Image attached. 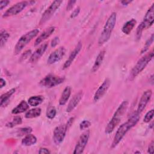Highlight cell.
Returning <instances> with one entry per match:
<instances>
[{"label": "cell", "instance_id": "cell-1", "mask_svg": "<svg viewBox=\"0 0 154 154\" xmlns=\"http://www.w3.org/2000/svg\"><path fill=\"white\" fill-rule=\"evenodd\" d=\"M139 119L140 114L136 111L133 114H132V116L129 117L126 122L120 126L114 137L111 144V148H114L117 146V144L120 142V141L126 135V134L137 123Z\"/></svg>", "mask_w": 154, "mask_h": 154}, {"label": "cell", "instance_id": "cell-2", "mask_svg": "<svg viewBox=\"0 0 154 154\" xmlns=\"http://www.w3.org/2000/svg\"><path fill=\"white\" fill-rule=\"evenodd\" d=\"M128 102L127 100H125L121 103L119 106L116 109L114 112L112 119L108 123L106 127L105 128V132L107 134L111 133L114 128L119 125L120 122L122 118L123 117L124 114L125 113L128 106Z\"/></svg>", "mask_w": 154, "mask_h": 154}, {"label": "cell", "instance_id": "cell-3", "mask_svg": "<svg viewBox=\"0 0 154 154\" xmlns=\"http://www.w3.org/2000/svg\"><path fill=\"white\" fill-rule=\"evenodd\" d=\"M116 19H117L116 13L112 12L108 18L103 26V30L99 37V40H98L99 45H103L105 43L108 42V40L109 39L111 33L116 25Z\"/></svg>", "mask_w": 154, "mask_h": 154}, {"label": "cell", "instance_id": "cell-4", "mask_svg": "<svg viewBox=\"0 0 154 154\" xmlns=\"http://www.w3.org/2000/svg\"><path fill=\"white\" fill-rule=\"evenodd\" d=\"M154 22V4L147 11L143 21L138 26L136 31V38L139 40L141 38L142 32L144 29L150 27Z\"/></svg>", "mask_w": 154, "mask_h": 154}, {"label": "cell", "instance_id": "cell-5", "mask_svg": "<svg viewBox=\"0 0 154 154\" xmlns=\"http://www.w3.org/2000/svg\"><path fill=\"white\" fill-rule=\"evenodd\" d=\"M153 57V50L150 52L147 53L144 56H143L137 62L136 64L132 68L130 73V78L131 79H134L137 75H138L146 67L149 63L152 60Z\"/></svg>", "mask_w": 154, "mask_h": 154}, {"label": "cell", "instance_id": "cell-6", "mask_svg": "<svg viewBox=\"0 0 154 154\" xmlns=\"http://www.w3.org/2000/svg\"><path fill=\"white\" fill-rule=\"evenodd\" d=\"M38 32L39 30L38 29H34L21 36L14 47V54L16 55L19 54L26 45L37 35Z\"/></svg>", "mask_w": 154, "mask_h": 154}, {"label": "cell", "instance_id": "cell-7", "mask_svg": "<svg viewBox=\"0 0 154 154\" xmlns=\"http://www.w3.org/2000/svg\"><path fill=\"white\" fill-rule=\"evenodd\" d=\"M64 80V77L58 76L53 74H48L40 80L39 84L42 87L52 88L63 83Z\"/></svg>", "mask_w": 154, "mask_h": 154}, {"label": "cell", "instance_id": "cell-8", "mask_svg": "<svg viewBox=\"0 0 154 154\" xmlns=\"http://www.w3.org/2000/svg\"><path fill=\"white\" fill-rule=\"evenodd\" d=\"M35 1H20L14 4L13 6L10 7L2 15V17H7L16 15L20 13L28 5L34 4Z\"/></svg>", "mask_w": 154, "mask_h": 154}, {"label": "cell", "instance_id": "cell-9", "mask_svg": "<svg viewBox=\"0 0 154 154\" xmlns=\"http://www.w3.org/2000/svg\"><path fill=\"white\" fill-rule=\"evenodd\" d=\"M63 1L61 0H55L52 2L50 6L44 11L43 13L40 20L39 22L40 25H42L49 20L52 16L54 15L55 12L58 10V8L61 5Z\"/></svg>", "mask_w": 154, "mask_h": 154}, {"label": "cell", "instance_id": "cell-10", "mask_svg": "<svg viewBox=\"0 0 154 154\" xmlns=\"http://www.w3.org/2000/svg\"><path fill=\"white\" fill-rule=\"evenodd\" d=\"M89 137H90V131L88 130L85 131L81 135L75 146V147L73 151L74 154H79V153H82L84 152V150L88 143Z\"/></svg>", "mask_w": 154, "mask_h": 154}, {"label": "cell", "instance_id": "cell-11", "mask_svg": "<svg viewBox=\"0 0 154 154\" xmlns=\"http://www.w3.org/2000/svg\"><path fill=\"white\" fill-rule=\"evenodd\" d=\"M67 129L66 125H60L54 129L53 140L55 144L59 145L63 141Z\"/></svg>", "mask_w": 154, "mask_h": 154}, {"label": "cell", "instance_id": "cell-12", "mask_svg": "<svg viewBox=\"0 0 154 154\" xmlns=\"http://www.w3.org/2000/svg\"><path fill=\"white\" fill-rule=\"evenodd\" d=\"M66 48L64 46H61L54 52H52L49 56L47 62L49 64H53L59 61L65 55Z\"/></svg>", "mask_w": 154, "mask_h": 154}, {"label": "cell", "instance_id": "cell-13", "mask_svg": "<svg viewBox=\"0 0 154 154\" xmlns=\"http://www.w3.org/2000/svg\"><path fill=\"white\" fill-rule=\"evenodd\" d=\"M110 84H111V81L108 78H106L104 80L103 83L96 90L94 95L93 100L94 102H97L104 96V94L106 93L107 90H108L110 86Z\"/></svg>", "mask_w": 154, "mask_h": 154}, {"label": "cell", "instance_id": "cell-14", "mask_svg": "<svg viewBox=\"0 0 154 154\" xmlns=\"http://www.w3.org/2000/svg\"><path fill=\"white\" fill-rule=\"evenodd\" d=\"M152 95V90H147L143 93L140 99V102L138 103V108L137 110V112H138L139 114L141 113L146 108L147 104L148 103L149 101L150 100L151 97Z\"/></svg>", "mask_w": 154, "mask_h": 154}, {"label": "cell", "instance_id": "cell-15", "mask_svg": "<svg viewBox=\"0 0 154 154\" xmlns=\"http://www.w3.org/2000/svg\"><path fill=\"white\" fill-rule=\"evenodd\" d=\"M82 47V44L81 42H79L78 43V44L76 45V46H75V48H74V49L70 54L68 59L65 61L64 64H63V69H67L68 67H69V66L72 64L73 60L76 58V55L78 54V53L81 50Z\"/></svg>", "mask_w": 154, "mask_h": 154}, {"label": "cell", "instance_id": "cell-16", "mask_svg": "<svg viewBox=\"0 0 154 154\" xmlns=\"http://www.w3.org/2000/svg\"><path fill=\"white\" fill-rule=\"evenodd\" d=\"M48 48V43H45L42 44V45L40 46L38 48H37L34 53H32L29 58V61L31 63H34L37 62L40 58L44 54L45 51H46Z\"/></svg>", "mask_w": 154, "mask_h": 154}, {"label": "cell", "instance_id": "cell-17", "mask_svg": "<svg viewBox=\"0 0 154 154\" xmlns=\"http://www.w3.org/2000/svg\"><path fill=\"white\" fill-rule=\"evenodd\" d=\"M82 96H83L82 91H79L78 93H76L70 100L67 105V107L66 108V112H70L72 111H73L79 103L80 100L82 97Z\"/></svg>", "mask_w": 154, "mask_h": 154}, {"label": "cell", "instance_id": "cell-18", "mask_svg": "<svg viewBox=\"0 0 154 154\" xmlns=\"http://www.w3.org/2000/svg\"><path fill=\"white\" fill-rule=\"evenodd\" d=\"M55 29V26H50L48 28H46L35 40L34 43V46L38 45L40 43L43 42L45 40L49 37L51 34L54 32Z\"/></svg>", "mask_w": 154, "mask_h": 154}, {"label": "cell", "instance_id": "cell-19", "mask_svg": "<svg viewBox=\"0 0 154 154\" xmlns=\"http://www.w3.org/2000/svg\"><path fill=\"white\" fill-rule=\"evenodd\" d=\"M105 55V50H102L99 53V54L97 55V57L95 60L94 64L91 67V72L94 73L99 69V67H100V66H101V64H102V63L103 61Z\"/></svg>", "mask_w": 154, "mask_h": 154}, {"label": "cell", "instance_id": "cell-20", "mask_svg": "<svg viewBox=\"0 0 154 154\" xmlns=\"http://www.w3.org/2000/svg\"><path fill=\"white\" fill-rule=\"evenodd\" d=\"M72 91V88L70 86H67L63 90L61 97L59 99V104L60 105H64L68 101Z\"/></svg>", "mask_w": 154, "mask_h": 154}, {"label": "cell", "instance_id": "cell-21", "mask_svg": "<svg viewBox=\"0 0 154 154\" xmlns=\"http://www.w3.org/2000/svg\"><path fill=\"white\" fill-rule=\"evenodd\" d=\"M29 104L25 100H22L15 108H14L11 113L13 114H18L26 111L29 108Z\"/></svg>", "mask_w": 154, "mask_h": 154}, {"label": "cell", "instance_id": "cell-22", "mask_svg": "<svg viewBox=\"0 0 154 154\" xmlns=\"http://www.w3.org/2000/svg\"><path fill=\"white\" fill-rule=\"evenodd\" d=\"M137 20L134 19H131V20L127 21L122 26V32L126 35H129L133 29V28H134V26H135Z\"/></svg>", "mask_w": 154, "mask_h": 154}, {"label": "cell", "instance_id": "cell-23", "mask_svg": "<svg viewBox=\"0 0 154 154\" xmlns=\"http://www.w3.org/2000/svg\"><path fill=\"white\" fill-rule=\"evenodd\" d=\"M37 142V138L35 135L29 134L26 135V136L22 140V144L23 146H30L34 144H35Z\"/></svg>", "mask_w": 154, "mask_h": 154}, {"label": "cell", "instance_id": "cell-24", "mask_svg": "<svg viewBox=\"0 0 154 154\" xmlns=\"http://www.w3.org/2000/svg\"><path fill=\"white\" fill-rule=\"evenodd\" d=\"M44 100V97L42 96H34L28 99V103L30 106H37L41 104Z\"/></svg>", "mask_w": 154, "mask_h": 154}, {"label": "cell", "instance_id": "cell-25", "mask_svg": "<svg viewBox=\"0 0 154 154\" xmlns=\"http://www.w3.org/2000/svg\"><path fill=\"white\" fill-rule=\"evenodd\" d=\"M41 108H34L28 110L25 114L26 119H32L37 117H38L41 114Z\"/></svg>", "mask_w": 154, "mask_h": 154}, {"label": "cell", "instance_id": "cell-26", "mask_svg": "<svg viewBox=\"0 0 154 154\" xmlns=\"http://www.w3.org/2000/svg\"><path fill=\"white\" fill-rule=\"evenodd\" d=\"M15 91H16V89L13 88L1 96V97H0L1 106H2L4 104H5V103L9 100L10 97L15 93Z\"/></svg>", "mask_w": 154, "mask_h": 154}, {"label": "cell", "instance_id": "cell-27", "mask_svg": "<svg viewBox=\"0 0 154 154\" xmlns=\"http://www.w3.org/2000/svg\"><path fill=\"white\" fill-rule=\"evenodd\" d=\"M10 37V34L5 29L1 31L0 33V46L2 48L7 42Z\"/></svg>", "mask_w": 154, "mask_h": 154}, {"label": "cell", "instance_id": "cell-28", "mask_svg": "<svg viewBox=\"0 0 154 154\" xmlns=\"http://www.w3.org/2000/svg\"><path fill=\"white\" fill-rule=\"evenodd\" d=\"M22 122V119L20 116H16L13 117V120L11 122H8L5 126L8 128H13L17 125H20Z\"/></svg>", "mask_w": 154, "mask_h": 154}, {"label": "cell", "instance_id": "cell-29", "mask_svg": "<svg viewBox=\"0 0 154 154\" xmlns=\"http://www.w3.org/2000/svg\"><path fill=\"white\" fill-rule=\"evenodd\" d=\"M153 38H154V35H153V34H152L151 36L146 42L144 47L143 48L142 50L141 51V54L145 53L149 49V47L150 46V45L152 44V43L153 42Z\"/></svg>", "mask_w": 154, "mask_h": 154}, {"label": "cell", "instance_id": "cell-30", "mask_svg": "<svg viewBox=\"0 0 154 154\" xmlns=\"http://www.w3.org/2000/svg\"><path fill=\"white\" fill-rule=\"evenodd\" d=\"M56 109L54 106H50L46 111V117L49 119H53L56 116Z\"/></svg>", "mask_w": 154, "mask_h": 154}, {"label": "cell", "instance_id": "cell-31", "mask_svg": "<svg viewBox=\"0 0 154 154\" xmlns=\"http://www.w3.org/2000/svg\"><path fill=\"white\" fill-rule=\"evenodd\" d=\"M154 114V110L152 109L151 110L149 111L145 115L144 119H143V122L144 123H149L150 122V120L152 119Z\"/></svg>", "mask_w": 154, "mask_h": 154}, {"label": "cell", "instance_id": "cell-32", "mask_svg": "<svg viewBox=\"0 0 154 154\" xmlns=\"http://www.w3.org/2000/svg\"><path fill=\"white\" fill-rule=\"evenodd\" d=\"M91 126V122L88 120H83L81 123L79 124V128L81 130H84L85 129H87Z\"/></svg>", "mask_w": 154, "mask_h": 154}, {"label": "cell", "instance_id": "cell-33", "mask_svg": "<svg viewBox=\"0 0 154 154\" xmlns=\"http://www.w3.org/2000/svg\"><path fill=\"white\" fill-rule=\"evenodd\" d=\"M19 131L20 132L21 135H27L30 134L32 132V128L30 127H27V128H20L19 129Z\"/></svg>", "mask_w": 154, "mask_h": 154}, {"label": "cell", "instance_id": "cell-34", "mask_svg": "<svg viewBox=\"0 0 154 154\" xmlns=\"http://www.w3.org/2000/svg\"><path fill=\"white\" fill-rule=\"evenodd\" d=\"M60 43V38L58 37H55L51 42V46L52 48H55L56 46H57Z\"/></svg>", "mask_w": 154, "mask_h": 154}, {"label": "cell", "instance_id": "cell-35", "mask_svg": "<svg viewBox=\"0 0 154 154\" xmlns=\"http://www.w3.org/2000/svg\"><path fill=\"white\" fill-rule=\"evenodd\" d=\"M76 2V1H72V0L69 1L68 2H67V6H66V10L69 11V10H72Z\"/></svg>", "mask_w": 154, "mask_h": 154}, {"label": "cell", "instance_id": "cell-36", "mask_svg": "<svg viewBox=\"0 0 154 154\" xmlns=\"http://www.w3.org/2000/svg\"><path fill=\"white\" fill-rule=\"evenodd\" d=\"M79 12H80V8L79 7H77L76 8H75L73 11H72V13H71V14H70V18H75V17H76L78 14H79Z\"/></svg>", "mask_w": 154, "mask_h": 154}, {"label": "cell", "instance_id": "cell-37", "mask_svg": "<svg viewBox=\"0 0 154 154\" xmlns=\"http://www.w3.org/2000/svg\"><path fill=\"white\" fill-rule=\"evenodd\" d=\"M10 2V1L5 0V1H0V10H2L4 8H5L9 3Z\"/></svg>", "mask_w": 154, "mask_h": 154}, {"label": "cell", "instance_id": "cell-38", "mask_svg": "<svg viewBox=\"0 0 154 154\" xmlns=\"http://www.w3.org/2000/svg\"><path fill=\"white\" fill-rule=\"evenodd\" d=\"M147 152L150 153V154H153L154 152V143L153 141H152L151 143H150L149 147H148V150H147Z\"/></svg>", "mask_w": 154, "mask_h": 154}, {"label": "cell", "instance_id": "cell-39", "mask_svg": "<svg viewBox=\"0 0 154 154\" xmlns=\"http://www.w3.org/2000/svg\"><path fill=\"white\" fill-rule=\"evenodd\" d=\"M50 151L49 150V149H48L47 148H45V147H42L40 148L39 151H38V153L40 154H44V153H50Z\"/></svg>", "mask_w": 154, "mask_h": 154}, {"label": "cell", "instance_id": "cell-40", "mask_svg": "<svg viewBox=\"0 0 154 154\" xmlns=\"http://www.w3.org/2000/svg\"><path fill=\"white\" fill-rule=\"evenodd\" d=\"M73 120H74V117H70V118L67 120V123L66 124V126H67V128H70V127L71 126V125H72V123H73Z\"/></svg>", "mask_w": 154, "mask_h": 154}, {"label": "cell", "instance_id": "cell-41", "mask_svg": "<svg viewBox=\"0 0 154 154\" xmlns=\"http://www.w3.org/2000/svg\"><path fill=\"white\" fill-rule=\"evenodd\" d=\"M30 53H31V51H30V50H29V51H27L25 52H24V54L22 55V57H21V58H24V59L26 58H27V57L29 55V54Z\"/></svg>", "mask_w": 154, "mask_h": 154}, {"label": "cell", "instance_id": "cell-42", "mask_svg": "<svg viewBox=\"0 0 154 154\" xmlns=\"http://www.w3.org/2000/svg\"><path fill=\"white\" fill-rule=\"evenodd\" d=\"M131 2H132V1H130V0H123L121 1V3L122 5H127L129 4H130Z\"/></svg>", "mask_w": 154, "mask_h": 154}, {"label": "cell", "instance_id": "cell-43", "mask_svg": "<svg viewBox=\"0 0 154 154\" xmlns=\"http://www.w3.org/2000/svg\"><path fill=\"white\" fill-rule=\"evenodd\" d=\"M0 84H1V88H2L3 87H4L6 84V82L5 81V79H4L3 78H1V81H0Z\"/></svg>", "mask_w": 154, "mask_h": 154}, {"label": "cell", "instance_id": "cell-44", "mask_svg": "<svg viewBox=\"0 0 154 154\" xmlns=\"http://www.w3.org/2000/svg\"><path fill=\"white\" fill-rule=\"evenodd\" d=\"M150 79H151V82L153 84V74L150 76Z\"/></svg>", "mask_w": 154, "mask_h": 154}, {"label": "cell", "instance_id": "cell-45", "mask_svg": "<svg viewBox=\"0 0 154 154\" xmlns=\"http://www.w3.org/2000/svg\"><path fill=\"white\" fill-rule=\"evenodd\" d=\"M135 153H140V152H135Z\"/></svg>", "mask_w": 154, "mask_h": 154}]
</instances>
